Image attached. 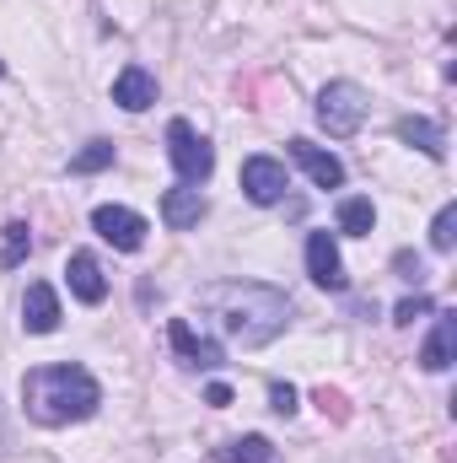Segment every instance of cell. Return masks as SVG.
I'll list each match as a JSON object with an SVG mask.
<instances>
[{"mask_svg": "<svg viewBox=\"0 0 457 463\" xmlns=\"http://www.w3.org/2000/svg\"><path fill=\"white\" fill-rule=\"evenodd\" d=\"M200 307L221 324L227 340H237L247 350L269 345L285 329V318H291V302L275 286H258V280H216V286L200 291Z\"/></svg>", "mask_w": 457, "mask_h": 463, "instance_id": "cell-1", "label": "cell"}, {"mask_svg": "<svg viewBox=\"0 0 457 463\" xmlns=\"http://www.w3.org/2000/svg\"><path fill=\"white\" fill-rule=\"evenodd\" d=\"M22 404L38 426H70V420H87L103 404V388L87 366L54 361V366H38V372L22 377Z\"/></svg>", "mask_w": 457, "mask_h": 463, "instance_id": "cell-2", "label": "cell"}, {"mask_svg": "<svg viewBox=\"0 0 457 463\" xmlns=\"http://www.w3.org/2000/svg\"><path fill=\"white\" fill-rule=\"evenodd\" d=\"M318 124L344 140V135H355L360 124H366V92L355 87V81H329L323 92H318Z\"/></svg>", "mask_w": 457, "mask_h": 463, "instance_id": "cell-3", "label": "cell"}, {"mask_svg": "<svg viewBox=\"0 0 457 463\" xmlns=\"http://www.w3.org/2000/svg\"><path fill=\"white\" fill-rule=\"evenodd\" d=\"M167 156H173V167H178L183 184H205L210 167H216V151H210V146L194 135V124H183V118L167 124Z\"/></svg>", "mask_w": 457, "mask_h": 463, "instance_id": "cell-4", "label": "cell"}, {"mask_svg": "<svg viewBox=\"0 0 457 463\" xmlns=\"http://www.w3.org/2000/svg\"><path fill=\"white\" fill-rule=\"evenodd\" d=\"M92 227L103 242H114L118 253H135L140 242H145V222L135 216V211H124V205H98L92 211Z\"/></svg>", "mask_w": 457, "mask_h": 463, "instance_id": "cell-5", "label": "cell"}, {"mask_svg": "<svg viewBox=\"0 0 457 463\" xmlns=\"http://www.w3.org/2000/svg\"><path fill=\"white\" fill-rule=\"evenodd\" d=\"M242 194H247L253 205H275V200L285 194V167H280L275 156H247V162H242Z\"/></svg>", "mask_w": 457, "mask_h": 463, "instance_id": "cell-6", "label": "cell"}, {"mask_svg": "<svg viewBox=\"0 0 457 463\" xmlns=\"http://www.w3.org/2000/svg\"><path fill=\"white\" fill-rule=\"evenodd\" d=\"M307 275H312L323 291H344V259H340V248H334L329 232H312V237H307Z\"/></svg>", "mask_w": 457, "mask_h": 463, "instance_id": "cell-7", "label": "cell"}, {"mask_svg": "<svg viewBox=\"0 0 457 463\" xmlns=\"http://www.w3.org/2000/svg\"><path fill=\"white\" fill-rule=\"evenodd\" d=\"M22 329L27 335H54L60 329V297H54V286H43V280L27 286V297H22Z\"/></svg>", "mask_w": 457, "mask_h": 463, "instance_id": "cell-8", "label": "cell"}, {"mask_svg": "<svg viewBox=\"0 0 457 463\" xmlns=\"http://www.w3.org/2000/svg\"><path fill=\"white\" fill-rule=\"evenodd\" d=\"M167 340H173V350H178V361H183V366H205V372H210V366H221V345H216V340H205V335H194L183 318H173V324H167Z\"/></svg>", "mask_w": 457, "mask_h": 463, "instance_id": "cell-9", "label": "cell"}, {"mask_svg": "<svg viewBox=\"0 0 457 463\" xmlns=\"http://www.w3.org/2000/svg\"><path fill=\"white\" fill-rule=\"evenodd\" d=\"M291 156L307 167V178H312L318 189H340L344 184V162L334 151H323V146H312V140H291Z\"/></svg>", "mask_w": 457, "mask_h": 463, "instance_id": "cell-10", "label": "cell"}, {"mask_svg": "<svg viewBox=\"0 0 457 463\" xmlns=\"http://www.w3.org/2000/svg\"><path fill=\"white\" fill-rule=\"evenodd\" d=\"M114 103L124 109V114H140V109H151V103H156V76H151L145 65H129V71H118Z\"/></svg>", "mask_w": 457, "mask_h": 463, "instance_id": "cell-11", "label": "cell"}, {"mask_svg": "<svg viewBox=\"0 0 457 463\" xmlns=\"http://www.w3.org/2000/svg\"><path fill=\"white\" fill-rule=\"evenodd\" d=\"M65 280H70V291L87 302V307H98L103 297H108V280H103V264L92 259V253H70V264H65Z\"/></svg>", "mask_w": 457, "mask_h": 463, "instance_id": "cell-12", "label": "cell"}, {"mask_svg": "<svg viewBox=\"0 0 457 463\" xmlns=\"http://www.w3.org/2000/svg\"><path fill=\"white\" fill-rule=\"evenodd\" d=\"M200 216H205V194H200V189L183 184V189H167V194H162V222L173 232L200 227Z\"/></svg>", "mask_w": 457, "mask_h": 463, "instance_id": "cell-13", "label": "cell"}, {"mask_svg": "<svg viewBox=\"0 0 457 463\" xmlns=\"http://www.w3.org/2000/svg\"><path fill=\"white\" fill-rule=\"evenodd\" d=\"M398 140H404V146H415V151H425L431 162H442V156H447V135H442V124H431V118H420V114L398 118Z\"/></svg>", "mask_w": 457, "mask_h": 463, "instance_id": "cell-14", "label": "cell"}, {"mask_svg": "<svg viewBox=\"0 0 457 463\" xmlns=\"http://www.w3.org/2000/svg\"><path fill=\"white\" fill-rule=\"evenodd\" d=\"M452 345H457V318L442 313L436 329H431V340H425V350H420V366H425V372H447V366H452Z\"/></svg>", "mask_w": 457, "mask_h": 463, "instance_id": "cell-15", "label": "cell"}, {"mask_svg": "<svg viewBox=\"0 0 457 463\" xmlns=\"http://www.w3.org/2000/svg\"><path fill=\"white\" fill-rule=\"evenodd\" d=\"M371 227H377V205H371V200H344L340 205V232L371 237Z\"/></svg>", "mask_w": 457, "mask_h": 463, "instance_id": "cell-16", "label": "cell"}, {"mask_svg": "<svg viewBox=\"0 0 457 463\" xmlns=\"http://www.w3.org/2000/svg\"><path fill=\"white\" fill-rule=\"evenodd\" d=\"M275 458V448H269V437H237L221 448V463H269Z\"/></svg>", "mask_w": 457, "mask_h": 463, "instance_id": "cell-17", "label": "cell"}, {"mask_svg": "<svg viewBox=\"0 0 457 463\" xmlns=\"http://www.w3.org/2000/svg\"><path fill=\"white\" fill-rule=\"evenodd\" d=\"M103 167H114V140H87L70 156V173H103Z\"/></svg>", "mask_w": 457, "mask_h": 463, "instance_id": "cell-18", "label": "cell"}, {"mask_svg": "<svg viewBox=\"0 0 457 463\" xmlns=\"http://www.w3.org/2000/svg\"><path fill=\"white\" fill-rule=\"evenodd\" d=\"M27 248H33V227L27 222H11L5 227V248H0V269H16L27 259Z\"/></svg>", "mask_w": 457, "mask_h": 463, "instance_id": "cell-19", "label": "cell"}, {"mask_svg": "<svg viewBox=\"0 0 457 463\" xmlns=\"http://www.w3.org/2000/svg\"><path fill=\"white\" fill-rule=\"evenodd\" d=\"M452 242H457V205H442L436 222H431V248L436 253H452Z\"/></svg>", "mask_w": 457, "mask_h": 463, "instance_id": "cell-20", "label": "cell"}, {"mask_svg": "<svg viewBox=\"0 0 457 463\" xmlns=\"http://www.w3.org/2000/svg\"><path fill=\"white\" fill-rule=\"evenodd\" d=\"M431 307H436V302H431L425 291H415V297H404V302L393 307V324H404V329H409V324H415V318H425Z\"/></svg>", "mask_w": 457, "mask_h": 463, "instance_id": "cell-21", "label": "cell"}, {"mask_svg": "<svg viewBox=\"0 0 457 463\" xmlns=\"http://www.w3.org/2000/svg\"><path fill=\"white\" fill-rule=\"evenodd\" d=\"M312 404H318L323 415H334V420H350V404H344V393H340V388H329V383L312 393Z\"/></svg>", "mask_w": 457, "mask_h": 463, "instance_id": "cell-22", "label": "cell"}, {"mask_svg": "<svg viewBox=\"0 0 457 463\" xmlns=\"http://www.w3.org/2000/svg\"><path fill=\"white\" fill-rule=\"evenodd\" d=\"M269 410H275V415H291V410H296V388H291V383H275V388H269Z\"/></svg>", "mask_w": 457, "mask_h": 463, "instance_id": "cell-23", "label": "cell"}, {"mask_svg": "<svg viewBox=\"0 0 457 463\" xmlns=\"http://www.w3.org/2000/svg\"><path fill=\"white\" fill-rule=\"evenodd\" d=\"M393 269H398V275H404V280H415V286H420V280H425V264H420V259H415V253H393Z\"/></svg>", "mask_w": 457, "mask_h": 463, "instance_id": "cell-24", "label": "cell"}, {"mask_svg": "<svg viewBox=\"0 0 457 463\" xmlns=\"http://www.w3.org/2000/svg\"><path fill=\"white\" fill-rule=\"evenodd\" d=\"M205 404L227 410V404H231V388H227V383H210V388H205Z\"/></svg>", "mask_w": 457, "mask_h": 463, "instance_id": "cell-25", "label": "cell"}, {"mask_svg": "<svg viewBox=\"0 0 457 463\" xmlns=\"http://www.w3.org/2000/svg\"><path fill=\"white\" fill-rule=\"evenodd\" d=\"M0 453H5V415H0Z\"/></svg>", "mask_w": 457, "mask_h": 463, "instance_id": "cell-26", "label": "cell"}, {"mask_svg": "<svg viewBox=\"0 0 457 463\" xmlns=\"http://www.w3.org/2000/svg\"><path fill=\"white\" fill-rule=\"evenodd\" d=\"M0 76H5V65H0Z\"/></svg>", "mask_w": 457, "mask_h": 463, "instance_id": "cell-27", "label": "cell"}]
</instances>
